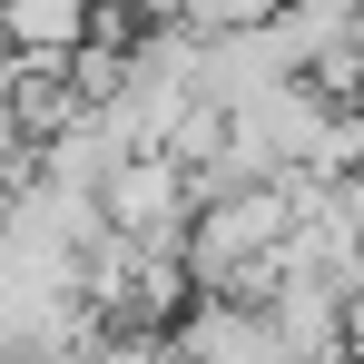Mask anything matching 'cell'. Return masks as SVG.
I'll return each mask as SVG.
<instances>
[{"label": "cell", "instance_id": "obj_3", "mask_svg": "<svg viewBox=\"0 0 364 364\" xmlns=\"http://www.w3.org/2000/svg\"><path fill=\"white\" fill-rule=\"evenodd\" d=\"M79 364H158V345H89Z\"/></svg>", "mask_w": 364, "mask_h": 364}, {"label": "cell", "instance_id": "obj_2", "mask_svg": "<svg viewBox=\"0 0 364 364\" xmlns=\"http://www.w3.org/2000/svg\"><path fill=\"white\" fill-rule=\"evenodd\" d=\"M99 30V0H0V50L10 60H69Z\"/></svg>", "mask_w": 364, "mask_h": 364}, {"label": "cell", "instance_id": "obj_4", "mask_svg": "<svg viewBox=\"0 0 364 364\" xmlns=\"http://www.w3.org/2000/svg\"><path fill=\"white\" fill-rule=\"evenodd\" d=\"M148 10H178V0H148Z\"/></svg>", "mask_w": 364, "mask_h": 364}, {"label": "cell", "instance_id": "obj_1", "mask_svg": "<svg viewBox=\"0 0 364 364\" xmlns=\"http://www.w3.org/2000/svg\"><path fill=\"white\" fill-rule=\"evenodd\" d=\"M178 364H286V335H276V315L266 296H207L197 315L178 325Z\"/></svg>", "mask_w": 364, "mask_h": 364}]
</instances>
